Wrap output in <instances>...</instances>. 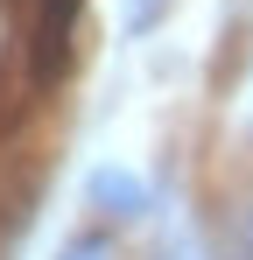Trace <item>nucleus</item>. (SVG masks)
Returning a JSON list of instances; mask_svg holds the SVG:
<instances>
[{
    "label": "nucleus",
    "mask_w": 253,
    "mask_h": 260,
    "mask_svg": "<svg viewBox=\"0 0 253 260\" xmlns=\"http://www.w3.org/2000/svg\"><path fill=\"white\" fill-rule=\"evenodd\" d=\"M56 260H113V246L99 239V232H78V239H64V253Z\"/></svg>",
    "instance_id": "nucleus-2"
},
{
    "label": "nucleus",
    "mask_w": 253,
    "mask_h": 260,
    "mask_svg": "<svg viewBox=\"0 0 253 260\" xmlns=\"http://www.w3.org/2000/svg\"><path fill=\"white\" fill-rule=\"evenodd\" d=\"M84 204H91V211L99 218H148V204H155V197H148V183H141V176L134 169H91L84 176Z\"/></svg>",
    "instance_id": "nucleus-1"
},
{
    "label": "nucleus",
    "mask_w": 253,
    "mask_h": 260,
    "mask_svg": "<svg viewBox=\"0 0 253 260\" xmlns=\"http://www.w3.org/2000/svg\"><path fill=\"white\" fill-rule=\"evenodd\" d=\"M162 7L169 0H134V7H126V36H148V28L162 21Z\"/></svg>",
    "instance_id": "nucleus-3"
}]
</instances>
